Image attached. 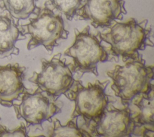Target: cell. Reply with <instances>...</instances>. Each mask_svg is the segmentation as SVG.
Instances as JSON below:
<instances>
[{"label": "cell", "instance_id": "1", "mask_svg": "<svg viewBox=\"0 0 154 137\" xmlns=\"http://www.w3.org/2000/svg\"><path fill=\"white\" fill-rule=\"evenodd\" d=\"M114 22L108 27V31L97 33L101 41L110 45L108 51L113 60L118 62L119 57L123 62L139 59L142 56L140 51L144 50L146 46H153L152 27L147 19L138 22L132 18L126 22Z\"/></svg>", "mask_w": 154, "mask_h": 137}, {"label": "cell", "instance_id": "2", "mask_svg": "<svg viewBox=\"0 0 154 137\" xmlns=\"http://www.w3.org/2000/svg\"><path fill=\"white\" fill-rule=\"evenodd\" d=\"M123 65H116L106 72L112 80L111 88L125 106L135 95L154 89L153 66H147L142 56L129 59Z\"/></svg>", "mask_w": 154, "mask_h": 137}, {"label": "cell", "instance_id": "3", "mask_svg": "<svg viewBox=\"0 0 154 137\" xmlns=\"http://www.w3.org/2000/svg\"><path fill=\"white\" fill-rule=\"evenodd\" d=\"M35 15V18L29 19V23L19 26L23 36H30L27 49L31 50L42 45L51 54L54 47L67 39L69 32L65 29L61 14L44 5L39 7Z\"/></svg>", "mask_w": 154, "mask_h": 137}, {"label": "cell", "instance_id": "4", "mask_svg": "<svg viewBox=\"0 0 154 137\" xmlns=\"http://www.w3.org/2000/svg\"><path fill=\"white\" fill-rule=\"evenodd\" d=\"M74 31V42L64 53L73 59V73H77L79 78L85 73L98 76V63L113 60L112 58L97 35L90 32L88 25L81 31L77 28Z\"/></svg>", "mask_w": 154, "mask_h": 137}, {"label": "cell", "instance_id": "5", "mask_svg": "<svg viewBox=\"0 0 154 137\" xmlns=\"http://www.w3.org/2000/svg\"><path fill=\"white\" fill-rule=\"evenodd\" d=\"M109 83V80L101 82L97 80L94 84L88 83L87 86H84L80 80H75L72 88L64 94L75 103L72 118L82 116L87 129L90 122L99 116L110 103L105 93Z\"/></svg>", "mask_w": 154, "mask_h": 137}, {"label": "cell", "instance_id": "6", "mask_svg": "<svg viewBox=\"0 0 154 137\" xmlns=\"http://www.w3.org/2000/svg\"><path fill=\"white\" fill-rule=\"evenodd\" d=\"M61 57L60 53L49 60L42 58L41 71L33 72L28 78L29 81L35 84L54 101H57L60 96L67 92L75 81L72 63L67 64L66 59H61Z\"/></svg>", "mask_w": 154, "mask_h": 137}, {"label": "cell", "instance_id": "7", "mask_svg": "<svg viewBox=\"0 0 154 137\" xmlns=\"http://www.w3.org/2000/svg\"><path fill=\"white\" fill-rule=\"evenodd\" d=\"M38 88L33 93H23L20 104H13L17 119L23 118L28 125H40L45 121H52L55 114L61 112L63 103L54 101L43 94Z\"/></svg>", "mask_w": 154, "mask_h": 137}, {"label": "cell", "instance_id": "8", "mask_svg": "<svg viewBox=\"0 0 154 137\" xmlns=\"http://www.w3.org/2000/svg\"><path fill=\"white\" fill-rule=\"evenodd\" d=\"M134 126L127 105L119 109L110 104L109 109L106 107L99 116L90 122L87 129L92 137H129Z\"/></svg>", "mask_w": 154, "mask_h": 137}, {"label": "cell", "instance_id": "9", "mask_svg": "<svg viewBox=\"0 0 154 137\" xmlns=\"http://www.w3.org/2000/svg\"><path fill=\"white\" fill-rule=\"evenodd\" d=\"M125 4L124 0H84L76 16L79 20L90 21L95 28L108 27L127 14Z\"/></svg>", "mask_w": 154, "mask_h": 137}, {"label": "cell", "instance_id": "10", "mask_svg": "<svg viewBox=\"0 0 154 137\" xmlns=\"http://www.w3.org/2000/svg\"><path fill=\"white\" fill-rule=\"evenodd\" d=\"M26 68L18 63L0 65V103L11 107L14 100L28 91L23 83Z\"/></svg>", "mask_w": 154, "mask_h": 137}, {"label": "cell", "instance_id": "11", "mask_svg": "<svg viewBox=\"0 0 154 137\" xmlns=\"http://www.w3.org/2000/svg\"><path fill=\"white\" fill-rule=\"evenodd\" d=\"M154 89L148 93L134 96L126 104L134 126H143L154 129Z\"/></svg>", "mask_w": 154, "mask_h": 137}, {"label": "cell", "instance_id": "12", "mask_svg": "<svg viewBox=\"0 0 154 137\" xmlns=\"http://www.w3.org/2000/svg\"><path fill=\"white\" fill-rule=\"evenodd\" d=\"M8 16H0V58L18 55L19 49L15 46L17 40L25 39L18 26Z\"/></svg>", "mask_w": 154, "mask_h": 137}, {"label": "cell", "instance_id": "13", "mask_svg": "<svg viewBox=\"0 0 154 137\" xmlns=\"http://www.w3.org/2000/svg\"><path fill=\"white\" fill-rule=\"evenodd\" d=\"M37 0H0V8L6 10L10 16L17 20L26 19L37 13Z\"/></svg>", "mask_w": 154, "mask_h": 137}, {"label": "cell", "instance_id": "14", "mask_svg": "<svg viewBox=\"0 0 154 137\" xmlns=\"http://www.w3.org/2000/svg\"><path fill=\"white\" fill-rule=\"evenodd\" d=\"M49 137H91L87 130L79 128L76 121L72 118L66 125H61L60 121L55 119L53 121V128L49 130Z\"/></svg>", "mask_w": 154, "mask_h": 137}, {"label": "cell", "instance_id": "15", "mask_svg": "<svg viewBox=\"0 0 154 137\" xmlns=\"http://www.w3.org/2000/svg\"><path fill=\"white\" fill-rule=\"evenodd\" d=\"M84 2V0H46L44 6L55 13L64 14L67 20L72 21Z\"/></svg>", "mask_w": 154, "mask_h": 137}, {"label": "cell", "instance_id": "16", "mask_svg": "<svg viewBox=\"0 0 154 137\" xmlns=\"http://www.w3.org/2000/svg\"><path fill=\"white\" fill-rule=\"evenodd\" d=\"M5 136H18L26 137L28 136L26 127L23 123H21L20 126L16 129L10 130L0 125V137Z\"/></svg>", "mask_w": 154, "mask_h": 137}, {"label": "cell", "instance_id": "17", "mask_svg": "<svg viewBox=\"0 0 154 137\" xmlns=\"http://www.w3.org/2000/svg\"><path fill=\"white\" fill-rule=\"evenodd\" d=\"M0 119H1V118H0Z\"/></svg>", "mask_w": 154, "mask_h": 137}]
</instances>
